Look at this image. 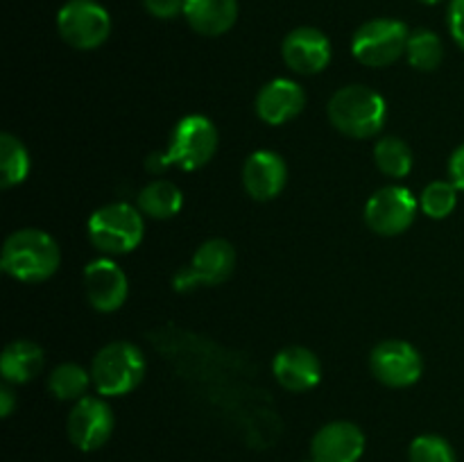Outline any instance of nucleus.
<instances>
[{"label": "nucleus", "mask_w": 464, "mask_h": 462, "mask_svg": "<svg viewBox=\"0 0 464 462\" xmlns=\"http://www.w3.org/2000/svg\"><path fill=\"white\" fill-rule=\"evenodd\" d=\"M59 245L41 229H18L5 240L0 267L5 274L23 284H39L57 272Z\"/></svg>", "instance_id": "obj_1"}, {"label": "nucleus", "mask_w": 464, "mask_h": 462, "mask_svg": "<svg viewBox=\"0 0 464 462\" xmlns=\"http://www.w3.org/2000/svg\"><path fill=\"white\" fill-rule=\"evenodd\" d=\"M388 107L383 95L362 84H349L335 91L329 102L331 125L352 139H372L385 125Z\"/></svg>", "instance_id": "obj_2"}, {"label": "nucleus", "mask_w": 464, "mask_h": 462, "mask_svg": "<svg viewBox=\"0 0 464 462\" xmlns=\"http://www.w3.org/2000/svg\"><path fill=\"white\" fill-rule=\"evenodd\" d=\"M145 374V358L131 342H109L91 362V380L102 397H122L139 388Z\"/></svg>", "instance_id": "obj_3"}, {"label": "nucleus", "mask_w": 464, "mask_h": 462, "mask_svg": "<svg viewBox=\"0 0 464 462\" xmlns=\"http://www.w3.org/2000/svg\"><path fill=\"white\" fill-rule=\"evenodd\" d=\"M145 234L143 213L125 202L98 208L89 220V238L104 254H125L140 245Z\"/></svg>", "instance_id": "obj_4"}, {"label": "nucleus", "mask_w": 464, "mask_h": 462, "mask_svg": "<svg viewBox=\"0 0 464 462\" xmlns=\"http://www.w3.org/2000/svg\"><path fill=\"white\" fill-rule=\"evenodd\" d=\"M408 39H411V32L403 21L372 18L353 32L352 53L362 66L385 68L399 62L401 54H406Z\"/></svg>", "instance_id": "obj_5"}, {"label": "nucleus", "mask_w": 464, "mask_h": 462, "mask_svg": "<svg viewBox=\"0 0 464 462\" xmlns=\"http://www.w3.org/2000/svg\"><path fill=\"white\" fill-rule=\"evenodd\" d=\"M218 149V130L207 116L181 118L170 134V145L166 149L168 166L181 170H199L213 159Z\"/></svg>", "instance_id": "obj_6"}, {"label": "nucleus", "mask_w": 464, "mask_h": 462, "mask_svg": "<svg viewBox=\"0 0 464 462\" xmlns=\"http://www.w3.org/2000/svg\"><path fill=\"white\" fill-rule=\"evenodd\" d=\"M57 32L71 48L95 50L111 34V16L98 0H68L57 14Z\"/></svg>", "instance_id": "obj_7"}, {"label": "nucleus", "mask_w": 464, "mask_h": 462, "mask_svg": "<svg viewBox=\"0 0 464 462\" xmlns=\"http://www.w3.org/2000/svg\"><path fill=\"white\" fill-rule=\"evenodd\" d=\"M236 267V249L229 240L211 238L195 249L193 258L175 274L177 293H190L199 285L225 284Z\"/></svg>", "instance_id": "obj_8"}, {"label": "nucleus", "mask_w": 464, "mask_h": 462, "mask_svg": "<svg viewBox=\"0 0 464 462\" xmlns=\"http://www.w3.org/2000/svg\"><path fill=\"white\" fill-rule=\"evenodd\" d=\"M415 216L417 199L406 186H385L367 199L365 222L379 236L403 234L411 229Z\"/></svg>", "instance_id": "obj_9"}, {"label": "nucleus", "mask_w": 464, "mask_h": 462, "mask_svg": "<svg viewBox=\"0 0 464 462\" xmlns=\"http://www.w3.org/2000/svg\"><path fill=\"white\" fill-rule=\"evenodd\" d=\"M113 424L116 419H113V410L107 401L98 397H84L75 401L71 415H68V439L80 451H98L111 438Z\"/></svg>", "instance_id": "obj_10"}, {"label": "nucleus", "mask_w": 464, "mask_h": 462, "mask_svg": "<svg viewBox=\"0 0 464 462\" xmlns=\"http://www.w3.org/2000/svg\"><path fill=\"white\" fill-rule=\"evenodd\" d=\"M372 374L388 388H408L421 376V356L406 340H385L370 356Z\"/></svg>", "instance_id": "obj_11"}, {"label": "nucleus", "mask_w": 464, "mask_h": 462, "mask_svg": "<svg viewBox=\"0 0 464 462\" xmlns=\"http://www.w3.org/2000/svg\"><path fill=\"white\" fill-rule=\"evenodd\" d=\"M281 54L290 71L299 75H317L331 62V41L317 27H295L281 43Z\"/></svg>", "instance_id": "obj_12"}, {"label": "nucleus", "mask_w": 464, "mask_h": 462, "mask_svg": "<svg viewBox=\"0 0 464 462\" xmlns=\"http://www.w3.org/2000/svg\"><path fill=\"white\" fill-rule=\"evenodd\" d=\"M86 297L100 313H113L125 303L130 281L122 267L109 258H95L84 267Z\"/></svg>", "instance_id": "obj_13"}, {"label": "nucleus", "mask_w": 464, "mask_h": 462, "mask_svg": "<svg viewBox=\"0 0 464 462\" xmlns=\"http://www.w3.org/2000/svg\"><path fill=\"white\" fill-rule=\"evenodd\" d=\"M365 453V433L352 421L322 426L311 442L313 462H358Z\"/></svg>", "instance_id": "obj_14"}, {"label": "nucleus", "mask_w": 464, "mask_h": 462, "mask_svg": "<svg viewBox=\"0 0 464 462\" xmlns=\"http://www.w3.org/2000/svg\"><path fill=\"white\" fill-rule=\"evenodd\" d=\"M285 181H288V166L281 154L272 149H258L245 161L243 186L258 202L275 199L285 188Z\"/></svg>", "instance_id": "obj_15"}, {"label": "nucleus", "mask_w": 464, "mask_h": 462, "mask_svg": "<svg viewBox=\"0 0 464 462\" xmlns=\"http://www.w3.org/2000/svg\"><path fill=\"white\" fill-rule=\"evenodd\" d=\"M306 107V93L302 86L285 77L267 82L256 95V113L267 125H284Z\"/></svg>", "instance_id": "obj_16"}, {"label": "nucleus", "mask_w": 464, "mask_h": 462, "mask_svg": "<svg viewBox=\"0 0 464 462\" xmlns=\"http://www.w3.org/2000/svg\"><path fill=\"white\" fill-rule=\"evenodd\" d=\"M272 371L281 388L290 390V392H306L320 383L322 362L311 349L285 347L284 351L276 353Z\"/></svg>", "instance_id": "obj_17"}, {"label": "nucleus", "mask_w": 464, "mask_h": 462, "mask_svg": "<svg viewBox=\"0 0 464 462\" xmlns=\"http://www.w3.org/2000/svg\"><path fill=\"white\" fill-rule=\"evenodd\" d=\"M184 18L198 34H227L238 21V0H184Z\"/></svg>", "instance_id": "obj_18"}, {"label": "nucleus", "mask_w": 464, "mask_h": 462, "mask_svg": "<svg viewBox=\"0 0 464 462\" xmlns=\"http://www.w3.org/2000/svg\"><path fill=\"white\" fill-rule=\"evenodd\" d=\"M44 367V351L32 340H14L0 356V374L7 383L23 385L34 379Z\"/></svg>", "instance_id": "obj_19"}, {"label": "nucleus", "mask_w": 464, "mask_h": 462, "mask_svg": "<svg viewBox=\"0 0 464 462\" xmlns=\"http://www.w3.org/2000/svg\"><path fill=\"white\" fill-rule=\"evenodd\" d=\"M184 207V193L168 179H154L139 193V211L154 220L175 217Z\"/></svg>", "instance_id": "obj_20"}, {"label": "nucleus", "mask_w": 464, "mask_h": 462, "mask_svg": "<svg viewBox=\"0 0 464 462\" xmlns=\"http://www.w3.org/2000/svg\"><path fill=\"white\" fill-rule=\"evenodd\" d=\"M30 175V154L21 139L5 131L0 136V186L12 188V186L23 184Z\"/></svg>", "instance_id": "obj_21"}, {"label": "nucleus", "mask_w": 464, "mask_h": 462, "mask_svg": "<svg viewBox=\"0 0 464 462\" xmlns=\"http://www.w3.org/2000/svg\"><path fill=\"white\" fill-rule=\"evenodd\" d=\"M91 383H93L91 374L77 362H62L48 376V390L53 392V397L62 399V401H80V399H84Z\"/></svg>", "instance_id": "obj_22"}, {"label": "nucleus", "mask_w": 464, "mask_h": 462, "mask_svg": "<svg viewBox=\"0 0 464 462\" xmlns=\"http://www.w3.org/2000/svg\"><path fill=\"white\" fill-rule=\"evenodd\" d=\"M374 161L376 168L383 172L385 177H392V179H403V177L411 175L412 170V152L401 139H381L374 145Z\"/></svg>", "instance_id": "obj_23"}, {"label": "nucleus", "mask_w": 464, "mask_h": 462, "mask_svg": "<svg viewBox=\"0 0 464 462\" xmlns=\"http://www.w3.org/2000/svg\"><path fill=\"white\" fill-rule=\"evenodd\" d=\"M406 57L412 68L417 71H435L444 59V45L435 32L417 30L411 32V39L406 45Z\"/></svg>", "instance_id": "obj_24"}, {"label": "nucleus", "mask_w": 464, "mask_h": 462, "mask_svg": "<svg viewBox=\"0 0 464 462\" xmlns=\"http://www.w3.org/2000/svg\"><path fill=\"white\" fill-rule=\"evenodd\" d=\"M458 207V186L453 181H433L421 190L420 208L433 220H444Z\"/></svg>", "instance_id": "obj_25"}, {"label": "nucleus", "mask_w": 464, "mask_h": 462, "mask_svg": "<svg viewBox=\"0 0 464 462\" xmlns=\"http://www.w3.org/2000/svg\"><path fill=\"white\" fill-rule=\"evenodd\" d=\"M411 462H456V451L440 435H420L408 448Z\"/></svg>", "instance_id": "obj_26"}, {"label": "nucleus", "mask_w": 464, "mask_h": 462, "mask_svg": "<svg viewBox=\"0 0 464 462\" xmlns=\"http://www.w3.org/2000/svg\"><path fill=\"white\" fill-rule=\"evenodd\" d=\"M143 7L152 14L154 18L170 21L184 14V0H143Z\"/></svg>", "instance_id": "obj_27"}, {"label": "nucleus", "mask_w": 464, "mask_h": 462, "mask_svg": "<svg viewBox=\"0 0 464 462\" xmlns=\"http://www.w3.org/2000/svg\"><path fill=\"white\" fill-rule=\"evenodd\" d=\"M447 23L453 41L464 50V0H451L449 3Z\"/></svg>", "instance_id": "obj_28"}, {"label": "nucleus", "mask_w": 464, "mask_h": 462, "mask_svg": "<svg viewBox=\"0 0 464 462\" xmlns=\"http://www.w3.org/2000/svg\"><path fill=\"white\" fill-rule=\"evenodd\" d=\"M449 177L458 186V190H464V143L449 159Z\"/></svg>", "instance_id": "obj_29"}, {"label": "nucleus", "mask_w": 464, "mask_h": 462, "mask_svg": "<svg viewBox=\"0 0 464 462\" xmlns=\"http://www.w3.org/2000/svg\"><path fill=\"white\" fill-rule=\"evenodd\" d=\"M145 168L154 175H161L163 170H168V161H166V152H154L150 154V159H145Z\"/></svg>", "instance_id": "obj_30"}, {"label": "nucleus", "mask_w": 464, "mask_h": 462, "mask_svg": "<svg viewBox=\"0 0 464 462\" xmlns=\"http://www.w3.org/2000/svg\"><path fill=\"white\" fill-rule=\"evenodd\" d=\"M14 403H16V399H14V392L9 390V385H3V388H0V415H3V417L12 415Z\"/></svg>", "instance_id": "obj_31"}, {"label": "nucleus", "mask_w": 464, "mask_h": 462, "mask_svg": "<svg viewBox=\"0 0 464 462\" xmlns=\"http://www.w3.org/2000/svg\"><path fill=\"white\" fill-rule=\"evenodd\" d=\"M420 3L421 5H440V3H442V0H420Z\"/></svg>", "instance_id": "obj_32"}, {"label": "nucleus", "mask_w": 464, "mask_h": 462, "mask_svg": "<svg viewBox=\"0 0 464 462\" xmlns=\"http://www.w3.org/2000/svg\"><path fill=\"white\" fill-rule=\"evenodd\" d=\"M306 462H313V460H306Z\"/></svg>", "instance_id": "obj_33"}]
</instances>
